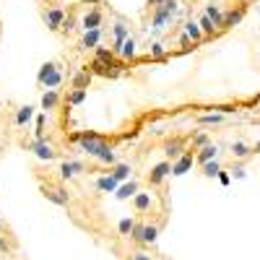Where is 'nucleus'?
Masks as SVG:
<instances>
[{
  "label": "nucleus",
  "instance_id": "48",
  "mask_svg": "<svg viewBox=\"0 0 260 260\" xmlns=\"http://www.w3.org/2000/svg\"><path fill=\"white\" fill-rule=\"evenodd\" d=\"M0 112H3V102H0Z\"/></svg>",
  "mask_w": 260,
  "mask_h": 260
},
{
  "label": "nucleus",
  "instance_id": "16",
  "mask_svg": "<svg viewBox=\"0 0 260 260\" xmlns=\"http://www.w3.org/2000/svg\"><path fill=\"white\" fill-rule=\"evenodd\" d=\"M62 104V94L57 91V89H45V94H42V99H39V107H42V112H55L57 107Z\"/></svg>",
  "mask_w": 260,
  "mask_h": 260
},
{
  "label": "nucleus",
  "instance_id": "5",
  "mask_svg": "<svg viewBox=\"0 0 260 260\" xmlns=\"http://www.w3.org/2000/svg\"><path fill=\"white\" fill-rule=\"evenodd\" d=\"M39 190H42V195H45V198L50 201V203H55V206H71L73 203V195L68 192V187L65 185H39Z\"/></svg>",
  "mask_w": 260,
  "mask_h": 260
},
{
  "label": "nucleus",
  "instance_id": "15",
  "mask_svg": "<svg viewBox=\"0 0 260 260\" xmlns=\"http://www.w3.org/2000/svg\"><path fill=\"white\" fill-rule=\"evenodd\" d=\"M130 37V26H127V21H115V26H112V52L115 55H120V47H122V42Z\"/></svg>",
  "mask_w": 260,
  "mask_h": 260
},
{
  "label": "nucleus",
  "instance_id": "31",
  "mask_svg": "<svg viewBox=\"0 0 260 260\" xmlns=\"http://www.w3.org/2000/svg\"><path fill=\"white\" fill-rule=\"evenodd\" d=\"M185 34L190 37V42H195V45L206 39L203 31H201V26H198V21H187V24H185Z\"/></svg>",
  "mask_w": 260,
  "mask_h": 260
},
{
  "label": "nucleus",
  "instance_id": "26",
  "mask_svg": "<svg viewBox=\"0 0 260 260\" xmlns=\"http://www.w3.org/2000/svg\"><path fill=\"white\" fill-rule=\"evenodd\" d=\"M232 156H234L237 161L250 159V156H252V146H247L245 141H234V143H232Z\"/></svg>",
  "mask_w": 260,
  "mask_h": 260
},
{
  "label": "nucleus",
  "instance_id": "35",
  "mask_svg": "<svg viewBox=\"0 0 260 260\" xmlns=\"http://www.w3.org/2000/svg\"><path fill=\"white\" fill-rule=\"evenodd\" d=\"M198 26H201L203 37H216V34H219V29L213 26V21H211L206 13H201V18H198Z\"/></svg>",
  "mask_w": 260,
  "mask_h": 260
},
{
  "label": "nucleus",
  "instance_id": "37",
  "mask_svg": "<svg viewBox=\"0 0 260 260\" xmlns=\"http://www.w3.org/2000/svg\"><path fill=\"white\" fill-rule=\"evenodd\" d=\"M45 127H47V112H42V115H37V120H34V136H37V138H47V136H45Z\"/></svg>",
  "mask_w": 260,
  "mask_h": 260
},
{
  "label": "nucleus",
  "instance_id": "21",
  "mask_svg": "<svg viewBox=\"0 0 260 260\" xmlns=\"http://www.w3.org/2000/svg\"><path fill=\"white\" fill-rule=\"evenodd\" d=\"M34 117H37V115H34V107H31V104H21L18 110H16V115H13V125H16V127H26Z\"/></svg>",
  "mask_w": 260,
  "mask_h": 260
},
{
  "label": "nucleus",
  "instance_id": "28",
  "mask_svg": "<svg viewBox=\"0 0 260 260\" xmlns=\"http://www.w3.org/2000/svg\"><path fill=\"white\" fill-rule=\"evenodd\" d=\"M136 55H138V45H136L133 37H127V39L122 42V47H120V57L130 62V60H136Z\"/></svg>",
  "mask_w": 260,
  "mask_h": 260
},
{
  "label": "nucleus",
  "instance_id": "18",
  "mask_svg": "<svg viewBox=\"0 0 260 260\" xmlns=\"http://www.w3.org/2000/svg\"><path fill=\"white\" fill-rule=\"evenodd\" d=\"M102 34H104L102 29L83 31V37H81V42H78V50H83V52H86V50H91V52H94V50L102 45Z\"/></svg>",
  "mask_w": 260,
  "mask_h": 260
},
{
  "label": "nucleus",
  "instance_id": "12",
  "mask_svg": "<svg viewBox=\"0 0 260 260\" xmlns=\"http://www.w3.org/2000/svg\"><path fill=\"white\" fill-rule=\"evenodd\" d=\"M154 192H146V190H138L133 198H130V206H133V211L138 213V216H146V213H151V208H154Z\"/></svg>",
  "mask_w": 260,
  "mask_h": 260
},
{
  "label": "nucleus",
  "instance_id": "46",
  "mask_svg": "<svg viewBox=\"0 0 260 260\" xmlns=\"http://www.w3.org/2000/svg\"><path fill=\"white\" fill-rule=\"evenodd\" d=\"M159 3H161V0H148V8H156Z\"/></svg>",
  "mask_w": 260,
  "mask_h": 260
},
{
  "label": "nucleus",
  "instance_id": "39",
  "mask_svg": "<svg viewBox=\"0 0 260 260\" xmlns=\"http://www.w3.org/2000/svg\"><path fill=\"white\" fill-rule=\"evenodd\" d=\"M125 260H151V255H148L146 250H130V252L125 255Z\"/></svg>",
  "mask_w": 260,
  "mask_h": 260
},
{
  "label": "nucleus",
  "instance_id": "10",
  "mask_svg": "<svg viewBox=\"0 0 260 260\" xmlns=\"http://www.w3.org/2000/svg\"><path fill=\"white\" fill-rule=\"evenodd\" d=\"M78 24H81V29L83 31H91V29H102V24H104V11L96 6V8H86L83 11V16L78 18Z\"/></svg>",
  "mask_w": 260,
  "mask_h": 260
},
{
  "label": "nucleus",
  "instance_id": "40",
  "mask_svg": "<svg viewBox=\"0 0 260 260\" xmlns=\"http://www.w3.org/2000/svg\"><path fill=\"white\" fill-rule=\"evenodd\" d=\"M229 175H232L234 180H245V177H247V169H245L242 164H237V167H232V169H229Z\"/></svg>",
  "mask_w": 260,
  "mask_h": 260
},
{
  "label": "nucleus",
  "instance_id": "44",
  "mask_svg": "<svg viewBox=\"0 0 260 260\" xmlns=\"http://www.w3.org/2000/svg\"><path fill=\"white\" fill-rule=\"evenodd\" d=\"M6 250H8V245H6V237L0 234V252H6Z\"/></svg>",
  "mask_w": 260,
  "mask_h": 260
},
{
  "label": "nucleus",
  "instance_id": "32",
  "mask_svg": "<svg viewBox=\"0 0 260 260\" xmlns=\"http://www.w3.org/2000/svg\"><path fill=\"white\" fill-rule=\"evenodd\" d=\"M198 125H221L224 122V115L221 112H206V115H198L195 117Z\"/></svg>",
  "mask_w": 260,
  "mask_h": 260
},
{
  "label": "nucleus",
  "instance_id": "41",
  "mask_svg": "<svg viewBox=\"0 0 260 260\" xmlns=\"http://www.w3.org/2000/svg\"><path fill=\"white\" fill-rule=\"evenodd\" d=\"M216 180H219L221 185H229V182H232V175H229V172H226V169H221V172H219V175H216Z\"/></svg>",
  "mask_w": 260,
  "mask_h": 260
},
{
  "label": "nucleus",
  "instance_id": "1",
  "mask_svg": "<svg viewBox=\"0 0 260 260\" xmlns=\"http://www.w3.org/2000/svg\"><path fill=\"white\" fill-rule=\"evenodd\" d=\"M71 143H78V148L83 151L86 156L99 161V164H104V167L117 164V154H115L112 143L107 141L104 136L94 133V130H81V133H73L71 136Z\"/></svg>",
  "mask_w": 260,
  "mask_h": 260
},
{
  "label": "nucleus",
  "instance_id": "33",
  "mask_svg": "<svg viewBox=\"0 0 260 260\" xmlns=\"http://www.w3.org/2000/svg\"><path fill=\"white\" fill-rule=\"evenodd\" d=\"M136 219H133V216H125V219H120L117 221V232H120V237H130V234H133V229H136Z\"/></svg>",
  "mask_w": 260,
  "mask_h": 260
},
{
  "label": "nucleus",
  "instance_id": "43",
  "mask_svg": "<svg viewBox=\"0 0 260 260\" xmlns=\"http://www.w3.org/2000/svg\"><path fill=\"white\" fill-rule=\"evenodd\" d=\"M180 45H182V47H190V37H187V34H180Z\"/></svg>",
  "mask_w": 260,
  "mask_h": 260
},
{
  "label": "nucleus",
  "instance_id": "23",
  "mask_svg": "<svg viewBox=\"0 0 260 260\" xmlns=\"http://www.w3.org/2000/svg\"><path fill=\"white\" fill-rule=\"evenodd\" d=\"M94 187H96L99 192H115V190L120 187V182H117V180L110 175V172H104V175H99V177H96Z\"/></svg>",
  "mask_w": 260,
  "mask_h": 260
},
{
  "label": "nucleus",
  "instance_id": "42",
  "mask_svg": "<svg viewBox=\"0 0 260 260\" xmlns=\"http://www.w3.org/2000/svg\"><path fill=\"white\" fill-rule=\"evenodd\" d=\"M81 6H91V8H96V6H102V0H78Z\"/></svg>",
  "mask_w": 260,
  "mask_h": 260
},
{
  "label": "nucleus",
  "instance_id": "3",
  "mask_svg": "<svg viewBox=\"0 0 260 260\" xmlns=\"http://www.w3.org/2000/svg\"><path fill=\"white\" fill-rule=\"evenodd\" d=\"M62 81H65V76H62V71H60V65L52 62V60H47V62L39 68V73H37V83L42 86V89H57Z\"/></svg>",
  "mask_w": 260,
  "mask_h": 260
},
{
  "label": "nucleus",
  "instance_id": "36",
  "mask_svg": "<svg viewBox=\"0 0 260 260\" xmlns=\"http://www.w3.org/2000/svg\"><path fill=\"white\" fill-rule=\"evenodd\" d=\"M211 143V136L206 133V130H201V133H195L192 138H190V148L192 151H198V148H203V146H208Z\"/></svg>",
  "mask_w": 260,
  "mask_h": 260
},
{
  "label": "nucleus",
  "instance_id": "13",
  "mask_svg": "<svg viewBox=\"0 0 260 260\" xmlns=\"http://www.w3.org/2000/svg\"><path fill=\"white\" fill-rule=\"evenodd\" d=\"M245 16H247V6H245V3H240V6H234V8L224 11V24H221V31L240 26L242 21H245Z\"/></svg>",
  "mask_w": 260,
  "mask_h": 260
},
{
  "label": "nucleus",
  "instance_id": "47",
  "mask_svg": "<svg viewBox=\"0 0 260 260\" xmlns=\"http://www.w3.org/2000/svg\"><path fill=\"white\" fill-rule=\"evenodd\" d=\"M0 229H3V213H0Z\"/></svg>",
  "mask_w": 260,
  "mask_h": 260
},
{
  "label": "nucleus",
  "instance_id": "6",
  "mask_svg": "<svg viewBox=\"0 0 260 260\" xmlns=\"http://www.w3.org/2000/svg\"><path fill=\"white\" fill-rule=\"evenodd\" d=\"M65 16L68 13H65L62 6H47L45 11H42V21H45L47 31H52V34H60V26H62Z\"/></svg>",
  "mask_w": 260,
  "mask_h": 260
},
{
  "label": "nucleus",
  "instance_id": "25",
  "mask_svg": "<svg viewBox=\"0 0 260 260\" xmlns=\"http://www.w3.org/2000/svg\"><path fill=\"white\" fill-rule=\"evenodd\" d=\"M86 96H89V89H71L68 94L62 96V102L68 107H81L86 102Z\"/></svg>",
  "mask_w": 260,
  "mask_h": 260
},
{
  "label": "nucleus",
  "instance_id": "20",
  "mask_svg": "<svg viewBox=\"0 0 260 260\" xmlns=\"http://www.w3.org/2000/svg\"><path fill=\"white\" fill-rule=\"evenodd\" d=\"M91 81H94V73L89 71V65H83L81 71H76L71 76V86H73V89H89Z\"/></svg>",
  "mask_w": 260,
  "mask_h": 260
},
{
  "label": "nucleus",
  "instance_id": "29",
  "mask_svg": "<svg viewBox=\"0 0 260 260\" xmlns=\"http://www.w3.org/2000/svg\"><path fill=\"white\" fill-rule=\"evenodd\" d=\"M203 13H206V16H208V18L213 21V26L219 29V34H221V24H224V11H221L219 6H206V8H203Z\"/></svg>",
  "mask_w": 260,
  "mask_h": 260
},
{
  "label": "nucleus",
  "instance_id": "4",
  "mask_svg": "<svg viewBox=\"0 0 260 260\" xmlns=\"http://www.w3.org/2000/svg\"><path fill=\"white\" fill-rule=\"evenodd\" d=\"M159 232H161V226H159V224L138 221V224H136V229H133V234H130V240L138 242V245H143V247H151V245H156Z\"/></svg>",
  "mask_w": 260,
  "mask_h": 260
},
{
  "label": "nucleus",
  "instance_id": "19",
  "mask_svg": "<svg viewBox=\"0 0 260 260\" xmlns=\"http://www.w3.org/2000/svg\"><path fill=\"white\" fill-rule=\"evenodd\" d=\"M138 190H141V182H138L136 177H130V180L120 182V187L115 190V198H117V201H127V198H133Z\"/></svg>",
  "mask_w": 260,
  "mask_h": 260
},
{
  "label": "nucleus",
  "instance_id": "7",
  "mask_svg": "<svg viewBox=\"0 0 260 260\" xmlns=\"http://www.w3.org/2000/svg\"><path fill=\"white\" fill-rule=\"evenodd\" d=\"M26 148L31 151V154H34L39 161H47V164H50V161L57 159V151H55V146H52L47 138H34Z\"/></svg>",
  "mask_w": 260,
  "mask_h": 260
},
{
  "label": "nucleus",
  "instance_id": "34",
  "mask_svg": "<svg viewBox=\"0 0 260 260\" xmlns=\"http://www.w3.org/2000/svg\"><path fill=\"white\" fill-rule=\"evenodd\" d=\"M76 29H81L78 18H76L73 13H68V16H65V21H62V26H60V34H62V37H68V34H73Z\"/></svg>",
  "mask_w": 260,
  "mask_h": 260
},
{
  "label": "nucleus",
  "instance_id": "27",
  "mask_svg": "<svg viewBox=\"0 0 260 260\" xmlns=\"http://www.w3.org/2000/svg\"><path fill=\"white\" fill-rule=\"evenodd\" d=\"M89 71L94 73V76H102V78H117L122 71H115V68H107V65H102V62H96V60H91L89 62Z\"/></svg>",
  "mask_w": 260,
  "mask_h": 260
},
{
  "label": "nucleus",
  "instance_id": "30",
  "mask_svg": "<svg viewBox=\"0 0 260 260\" xmlns=\"http://www.w3.org/2000/svg\"><path fill=\"white\" fill-rule=\"evenodd\" d=\"M221 169H224V167H221V161H219V159H211V161H206V164L201 167V175H203V177H208V180H213Z\"/></svg>",
  "mask_w": 260,
  "mask_h": 260
},
{
  "label": "nucleus",
  "instance_id": "9",
  "mask_svg": "<svg viewBox=\"0 0 260 260\" xmlns=\"http://www.w3.org/2000/svg\"><path fill=\"white\" fill-rule=\"evenodd\" d=\"M167 177H172V161L169 159H164V161L151 167V172L146 175V182H148V187H159Z\"/></svg>",
  "mask_w": 260,
  "mask_h": 260
},
{
  "label": "nucleus",
  "instance_id": "2",
  "mask_svg": "<svg viewBox=\"0 0 260 260\" xmlns=\"http://www.w3.org/2000/svg\"><path fill=\"white\" fill-rule=\"evenodd\" d=\"M177 11H180L177 0H161V3L151 11V29H154V31H164L172 24V18L177 16Z\"/></svg>",
  "mask_w": 260,
  "mask_h": 260
},
{
  "label": "nucleus",
  "instance_id": "14",
  "mask_svg": "<svg viewBox=\"0 0 260 260\" xmlns=\"http://www.w3.org/2000/svg\"><path fill=\"white\" fill-rule=\"evenodd\" d=\"M192 164H195V151L187 148L182 156H177L175 161H172V177H182V175H187V172L192 169Z\"/></svg>",
  "mask_w": 260,
  "mask_h": 260
},
{
  "label": "nucleus",
  "instance_id": "45",
  "mask_svg": "<svg viewBox=\"0 0 260 260\" xmlns=\"http://www.w3.org/2000/svg\"><path fill=\"white\" fill-rule=\"evenodd\" d=\"M255 154H260V138H257V143L252 146V156H255Z\"/></svg>",
  "mask_w": 260,
  "mask_h": 260
},
{
  "label": "nucleus",
  "instance_id": "17",
  "mask_svg": "<svg viewBox=\"0 0 260 260\" xmlns=\"http://www.w3.org/2000/svg\"><path fill=\"white\" fill-rule=\"evenodd\" d=\"M94 60L107 65V68H115V71H122V62L117 60V55L112 50H107V47H96L94 50Z\"/></svg>",
  "mask_w": 260,
  "mask_h": 260
},
{
  "label": "nucleus",
  "instance_id": "38",
  "mask_svg": "<svg viewBox=\"0 0 260 260\" xmlns=\"http://www.w3.org/2000/svg\"><path fill=\"white\" fill-rule=\"evenodd\" d=\"M164 55H167V50H164L161 42H154V45L148 47V60H164Z\"/></svg>",
  "mask_w": 260,
  "mask_h": 260
},
{
  "label": "nucleus",
  "instance_id": "49",
  "mask_svg": "<svg viewBox=\"0 0 260 260\" xmlns=\"http://www.w3.org/2000/svg\"><path fill=\"white\" fill-rule=\"evenodd\" d=\"M257 55H260V47H257Z\"/></svg>",
  "mask_w": 260,
  "mask_h": 260
},
{
  "label": "nucleus",
  "instance_id": "22",
  "mask_svg": "<svg viewBox=\"0 0 260 260\" xmlns=\"http://www.w3.org/2000/svg\"><path fill=\"white\" fill-rule=\"evenodd\" d=\"M216 156H219V146H216V143H208V146H203V148L195 151V164L203 167L206 161H211V159H216Z\"/></svg>",
  "mask_w": 260,
  "mask_h": 260
},
{
  "label": "nucleus",
  "instance_id": "24",
  "mask_svg": "<svg viewBox=\"0 0 260 260\" xmlns=\"http://www.w3.org/2000/svg\"><path fill=\"white\" fill-rule=\"evenodd\" d=\"M110 175H112L117 182H125V180L133 177V167H130L127 161H117V164L110 167Z\"/></svg>",
  "mask_w": 260,
  "mask_h": 260
},
{
  "label": "nucleus",
  "instance_id": "8",
  "mask_svg": "<svg viewBox=\"0 0 260 260\" xmlns=\"http://www.w3.org/2000/svg\"><path fill=\"white\" fill-rule=\"evenodd\" d=\"M60 182H71L73 177H78V175H83V172H89V167H86L81 159H65V161H60Z\"/></svg>",
  "mask_w": 260,
  "mask_h": 260
},
{
  "label": "nucleus",
  "instance_id": "11",
  "mask_svg": "<svg viewBox=\"0 0 260 260\" xmlns=\"http://www.w3.org/2000/svg\"><path fill=\"white\" fill-rule=\"evenodd\" d=\"M161 151H164V156H167L169 161H175L177 156H182L185 151H187V141H185L182 136H172V138H167V141L161 143Z\"/></svg>",
  "mask_w": 260,
  "mask_h": 260
}]
</instances>
